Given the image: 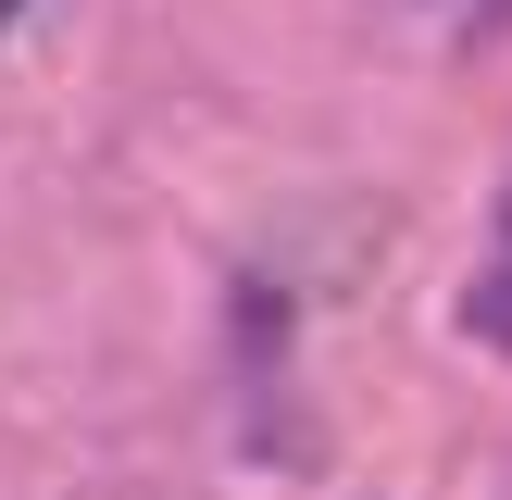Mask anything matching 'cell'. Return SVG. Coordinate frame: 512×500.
<instances>
[{"label": "cell", "mask_w": 512, "mask_h": 500, "mask_svg": "<svg viewBox=\"0 0 512 500\" xmlns=\"http://www.w3.org/2000/svg\"><path fill=\"white\" fill-rule=\"evenodd\" d=\"M388 13L413 25V38H500L512 0H388Z\"/></svg>", "instance_id": "1"}, {"label": "cell", "mask_w": 512, "mask_h": 500, "mask_svg": "<svg viewBox=\"0 0 512 500\" xmlns=\"http://www.w3.org/2000/svg\"><path fill=\"white\" fill-rule=\"evenodd\" d=\"M463 325H475V338H488V350H512V250H500L488 275H475V300H463Z\"/></svg>", "instance_id": "2"}, {"label": "cell", "mask_w": 512, "mask_h": 500, "mask_svg": "<svg viewBox=\"0 0 512 500\" xmlns=\"http://www.w3.org/2000/svg\"><path fill=\"white\" fill-rule=\"evenodd\" d=\"M500 250H512V188H500Z\"/></svg>", "instance_id": "3"}, {"label": "cell", "mask_w": 512, "mask_h": 500, "mask_svg": "<svg viewBox=\"0 0 512 500\" xmlns=\"http://www.w3.org/2000/svg\"><path fill=\"white\" fill-rule=\"evenodd\" d=\"M0 13H13V0H0Z\"/></svg>", "instance_id": "4"}]
</instances>
